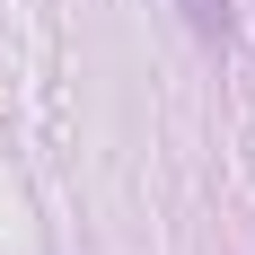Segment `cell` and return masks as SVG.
<instances>
[{
    "mask_svg": "<svg viewBox=\"0 0 255 255\" xmlns=\"http://www.w3.org/2000/svg\"><path fill=\"white\" fill-rule=\"evenodd\" d=\"M176 9L203 26V35H220V26H229V0H176Z\"/></svg>",
    "mask_w": 255,
    "mask_h": 255,
    "instance_id": "obj_1",
    "label": "cell"
}]
</instances>
